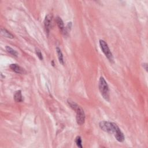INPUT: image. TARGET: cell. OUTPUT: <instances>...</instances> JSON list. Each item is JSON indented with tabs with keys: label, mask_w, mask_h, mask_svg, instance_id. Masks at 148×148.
Listing matches in <instances>:
<instances>
[{
	"label": "cell",
	"mask_w": 148,
	"mask_h": 148,
	"mask_svg": "<svg viewBox=\"0 0 148 148\" xmlns=\"http://www.w3.org/2000/svg\"><path fill=\"white\" fill-rule=\"evenodd\" d=\"M5 49H6V51L8 52L9 54H12V56H14L17 57V56H18L17 52L16 51H15L14 49H12V47H10V46H7L6 48Z\"/></svg>",
	"instance_id": "obj_12"
},
{
	"label": "cell",
	"mask_w": 148,
	"mask_h": 148,
	"mask_svg": "<svg viewBox=\"0 0 148 148\" xmlns=\"http://www.w3.org/2000/svg\"><path fill=\"white\" fill-rule=\"evenodd\" d=\"M1 33L2 35L5 37H6V38H8L10 39H12L14 38V36L10 32H9V31L7 30H6L5 28H2L1 29Z\"/></svg>",
	"instance_id": "obj_9"
},
{
	"label": "cell",
	"mask_w": 148,
	"mask_h": 148,
	"mask_svg": "<svg viewBox=\"0 0 148 148\" xmlns=\"http://www.w3.org/2000/svg\"><path fill=\"white\" fill-rule=\"evenodd\" d=\"M56 22L57 24L58 27H59L60 30L63 32L64 30V22H63V20L61 19V18L60 17H57L56 18Z\"/></svg>",
	"instance_id": "obj_10"
},
{
	"label": "cell",
	"mask_w": 148,
	"mask_h": 148,
	"mask_svg": "<svg viewBox=\"0 0 148 148\" xmlns=\"http://www.w3.org/2000/svg\"><path fill=\"white\" fill-rule=\"evenodd\" d=\"M144 68H145V70L146 71H147V63H144Z\"/></svg>",
	"instance_id": "obj_16"
},
{
	"label": "cell",
	"mask_w": 148,
	"mask_h": 148,
	"mask_svg": "<svg viewBox=\"0 0 148 148\" xmlns=\"http://www.w3.org/2000/svg\"><path fill=\"white\" fill-rule=\"evenodd\" d=\"M68 103L69 105L70 106L71 108H72L73 110H76V109H77L78 107H79L78 105L76 104L75 102H73L72 101H71V100H68Z\"/></svg>",
	"instance_id": "obj_13"
},
{
	"label": "cell",
	"mask_w": 148,
	"mask_h": 148,
	"mask_svg": "<svg viewBox=\"0 0 148 148\" xmlns=\"http://www.w3.org/2000/svg\"><path fill=\"white\" fill-rule=\"evenodd\" d=\"M35 53L39 59L41 60H43V56H42V54L40 50H39L38 49H35Z\"/></svg>",
	"instance_id": "obj_15"
},
{
	"label": "cell",
	"mask_w": 148,
	"mask_h": 148,
	"mask_svg": "<svg viewBox=\"0 0 148 148\" xmlns=\"http://www.w3.org/2000/svg\"><path fill=\"white\" fill-rule=\"evenodd\" d=\"M98 88L100 91L101 92L103 98L107 101H109V87L107 84V82L105 81L104 77L101 76L99 80Z\"/></svg>",
	"instance_id": "obj_1"
},
{
	"label": "cell",
	"mask_w": 148,
	"mask_h": 148,
	"mask_svg": "<svg viewBox=\"0 0 148 148\" xmlns=\"http://www.w3.org/2000/svg\"><path fill=\"white\" fill-rule=\"evenodd\" d=\"M14 100L16 102H22L23 101V96L21 90H18L14 95Z\"/></svg>",
	"instance_id": "obj_8"
},
{
	"label": "cell",
	"mask_w": 148,
	"mask_h": 148,
	"mask_svg": "<svg viewBox=\"0 0 148 148\" xmlns=\"http://www.w3.org/2000/svg\"><path fill=\"white\" fill-rule=\"evenodd\" d=\"M52 19V16L51 15H47L44 20L45 28L46 33L48 34L49 33L50 29H51V27Z\"/></svg>",
	"instance_id": "obj_5"
},
{
	"label": "cell",
	"mask_w": 148,
	"mask_h": 148,
	"mask_svg": "<svg viewBox=\"0 0 148 148\" xmlns=\"http://www.w3.org/2000/svg\"><path fill=\"white\" fill-rule=\"evenodd\" d=\"M56 52L58 56V59H59V62L61 64H64V59H63V55L62 53V52L61 51V49L59 47H56Z\"/></svg>",
	"instance_id": "obj_11"
},
{
	"label": "cell",
	"mask_w": 148,
	"mask_h": 148,
	"mask_svg": "<svg viewBox=\"0 0 148 148\" xmlns=\"http://www.w3.org/2000/svg\"><path fill=\"white\" fill-rule=\"evenodd\" d=\"M99 126L103 131L109 133H115V131L118 128H119L116 124L105 121H101L99 124Z\"/></svg>",
	"instance_id": "obj_2"
},
{
	"label": "cell",
	"mask_w": 148,
	"mask_h": 148,
	"mask_svg": "<svg viewBox=\"0 0 148 148\" xmlns=\"http://www.w3.org/2000/svg\"><path fill=\"white\" fill-rule=\"evenodd\" d=\"M76 122L79 125H82L84 123L85 121V113L83 109L81 107H78L77 109L76 110Z\"/></svg>",
	"instance_id": "obj_4"
},
{
	"label": "cell",
	"mask_w": 148,
	"mask_h": 148,
	"mask_svg": "<svg viewBox=\"0 0 148 148\" xmlns=\"http://www.w3.org/2000/svg\"><path fill=\"white\" fill-rule=\"evenodd\" d=\"M9 67L13 71L17 73H24V70L22 67H20L19 65L16 64H10Z\"/></svg>",
	"instance_id": "obj_7"
},
{
	"label": "cell",
	"mask_w": 148,
	"mask_h": 148,
	"mask_svg": "<svg viewBox=\"0 0 148 148\" xmlns=\"http://www.w3.org/2000/svg\"><path fill=\"white\" fill-rule=\"evenodd\" d=\"M100 45L101 47L102 52L105 55L107 59L109 60L110 62L113 61V57L112 52L108 47V44L104 40H100Z\"/></svg>",
	"instance_id": "obj_3"
},
{
	"label": "cell",
	"mask_w": 148,
	"mask_h": 148,
	"mask_svg": "<svg viewBox=\"0 0 148 148\" xmlns=\"http://www.w3.org/2000/svg\"><path fill=\"white\" fill-rule=\"evenodd\" d=\"M75 142L76 144V145L79 147H83L82 146V139L80 136H77L75 139Z\"/></svg>",
	"instance_id": "obj_14"
},
{
	"label": "cell",
	"mask_w": 148,
	"mask_h": 148,
	"mask_svg": "<svg viewBox=\"0 0 148 148\" xmlns=\"http://www.w3.org/2000/svg\"><path fill=\"white\" fill-rule=\"evenodd\" d=\"M114 134L115 138L118 141L120 142H122L125 141V135H124L123 133H122V131L120 130V128H118L117 130L115 131V133Z\"/></svg>",
	"instance_id": "obj_6"
}]
</instances>
